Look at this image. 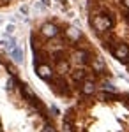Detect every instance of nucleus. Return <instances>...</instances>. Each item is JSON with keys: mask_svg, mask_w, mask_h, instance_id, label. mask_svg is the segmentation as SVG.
Instances as JSON below:
<instances>
[{"mask_svg": "<svg viewBox=\"0 0 129 132\" xmlns=\"http://www.w3.org/2000/svg\"><path fill=\"white\" fill-rule=\"evenodd\" d=\"M21 12H23V14H28V7H27V5H21Z\"/></svg>", "mask_w": 129, "mask_h": 132, "instance_id": "nucleus-19", "label": "nucleus"}, {"mask_svg": "<svg viewBox=\"0 0 129 132\" xmlns=\"http://www.w3.org/2000/svg\"><path fill=\"white\" fill-rule=\"evenodd\" d=\"M14 30H16V27H14V25H7V27H5V30H4V34H5L7 37H11V35L14 34Z\"/></svg>", "mask_w": 129, "mask_h": 132, "instance_id": "nucleus-15", "label": "nucleus"}, {"mask_svg": "<svg viewBox=\"0 0 129 132\" xmlns=\"http://www.w3.org/2000/svg\"><path fill=\"white\" fill-rule=\"evenodd\" d=\"M41 2H42L44 5H50V0H41Z\"/></svg>", "mask_w": 129, "mask_h": 132, "instance_id": "nucleus-20", "label": "nucleus"}, {"mask_svg": "<svg viewBox=\"0 0 129 132\" xmlns=\"http://www.w3.org/2000/svg\"><path fill=\"white\" fill-rule=\"evenodd\" d=\"M41 132H55V129H53V125H44V129Z\"/></svg>", "mask_w": 129, "mask_h": 132, "instance_id": "nucleus-18", "label": "nucleus"}, {"mask_svg": "<svg viewBox=\"0 0 129 132\" xmlns=\"http://www.w3.org/2000/svg\"><path fill=\"white\" fill-rule=\"evenodd\" d=\"M92 25L96 27V30H108L110 27L113 25V21H111V18H108V16H96L94 20H92Z\"/></svg>", "mask_w": 129, "mask_h": 132, "instance_id": "nucleus-1", "label": "nucleus"}, {"mask_svg": "<svg viewBox=\"0 0 129 132\" xmlns=\"http://www.w3.org/2000/svg\"><path fill=\"white\" fill-rule=\"evenodd\" d=\"M103 90L104 92H115V86H113L111 83H104V85H103Z\"/></svg>", "mask_w": 129, "mask_h": 132, "instance_id": "nucleus-16", "label": "nucleus"}, {"mask_svg": "<svg viewBox=\"0 0 129 132\" xmlns=\"http://www.w3.org/2000/svg\"><path fill=\"white\" fill-rule=\"evenodd\" d=\"M113 55H115V58H119V60L127 58L129 56V46L127 44H119V46L113 50Z\"/></svg>", "mask_w": 129, "mask_h": 132, "instance_id": "nucleus-3", "label": "nucleus"}, {"mask_svg": "<svg viewBox=\"0 0 129 132\" xmlns=\"http://www.w3.org/2000/svg\"><path fill=\"white\" fill-rule=\"evenodd\" d=\"M80 35H81V34H80V30H76V28H69V30H67V37H69L71 41H78Z\"/></svg>", "mask_w": 129, "mask_h": 132, "instance_id": "nucleus-10", "label": "nucleus"}, {"mask_svg": "<svg viewBox=\"0 0 129 132\" xmlns=\"http://www.w3.org/2000/svg\"><path fill=\"white\" fill-rule=\"evenodd\" d=\"M21 93H23V97H25V99H28V102L35 104V106H41V104H39V99H37V95L30 90L27 85H23V86H21Z\"/></svg>", "mask_w": 129, "mask_h": 132, "instance_id": "nucleus-2", "label": "nucleus"}, {"mask_svg": "<svg viewBox=\"0 0 129 132\" xmlns=\"http://www.w3.org/2000/svg\"><path fill=\"white\" fill-rule=\"evenodd\" d=\"M2 44H4V46H5L9 51L12 50V48H16V46H18V44H16V39H14L12 35H11L9 39H4V41H2Z\"/></svg>", "mask_w": 129, "mask_h": 132, "instance_id": "nucleus-9", "label": "nucleus"}, {"mask_svg": "<svg viewBox=\"0 0 129 132\" xmlns=\"http://www.w3.org/2000/svg\"><path fill=\"white\" fill-rule=\"evenodd\" d=\"M73 79H74V81L85 79V71H83V69H76V71L73 72Z\"/></svg>", "mask_w": 129, "mask_h": 132, "instance_id": "nucleus-11", "label": "nucleus"}, {"mask_svg": "<svg viewBox=\"0 0 129 132\" xmlns=\"http://www.w3.org/2000/svg\"><path fill=\"white\" fill-rule=\"evenodd\" d=\"M57 62H59V63H57V72H59V74H66V72L69 71V63H67V62H64L62 58L57 60Z\"/></svg>", "mask_w": 129, "mask_h": 132, "instance_id": "nucleus-8", "label": "nucleus"}, {"mask_svg": "<svg viewBox=\"0 0 129 132\" xmlns=\"http://www.w3.org/2000/svg\"><path fill=\"white\" fill-rule=\"evenodd\" d=\"M41 32H42L44 37H55V35L59 34V28H57L55 25H51V23H46V25H42Z\"/></svg>", "mask_w": 129, "mask_h": 132, "instance_id": "nucleus-4", "label": "nucleus"}, {"mask_svg": "<svg viewBox=\"0 0 129 132\" xmlns=\"http://www.w3.org/2000/svg\"><path fill=\"white\" fill-rule=\"evenodd\" d=\"M92 67L96 69V71H104V63H103V60L101 58H97V60H94V63H92Z\"/></svg>", "mask_w": 129, "mask_h": 132, "instance_id": "nucleus-13", "label": "nucleus"}, {"mask_svg": "<svg viewBox=\"0 0 129 132\" xmlns=\"http://www.w3.org/2000/svg\"><path fill=\"white\" fill-rule=\"evenodd\" d=\"M9 53H11V56L14 58V62H16V63H21V62H23V51H21L20 46L12 48V50H11Z\"/></svg>", "mask_w": 129, "mask_h": 132, "instance_id": "nucleus-6", "label": "nucleus"}, {"mask_svg": "<svg viewBox=\"0 0 129 132\" xmlns=\"http://www.w3.org/2000/svg\"><path fill=\"white\" fill-rule=\"evenodd\" d=\"M81 90H83V93H85V95H92V93L96 92V85H94L92 81H85Z\"/></svg>", "mask_w": 129, "mask_h": 132, "instance_id": "nucleus-7", "label": "nucleus"}, {"mask_svg": "<svg viewBox=\"0 0 129 132\" xmlns=\"http://www.w3.org/2000/svg\"><path fill=\"white\" fill-rule=\"evenodd\" d=\"M37 76L39 78H42V79H51V69H50V65H39L37 67Z\"/></svg>", "mask_w": 129, "mask_h": 132, "instance_id": "nucleus-5", "label": "nucleus"}, {"mask_svg": "<svg viewBox=\"0 0 129 132\" xmlns=\"http://www.w3.org/2000/svg\"><path fill=\"white\" fill-rule=\"evenodd\" d=\"M124 4H126V7H129V0H124Z\"/></svg>", "mask_w": 129, "mask_h": 132, "instance_id": "nucleus-21", "label": "nucleus"}, {"mask_svg": "<svg viewBox=\"0 0 129 132\" xmlns=\"http://www.w3.org/2000/svg\"><path fill=\"white\" fill-rule=\"evenodd\" d=\"M101 99H104V101H115V99H117V95H115V92H111V93L103 92V93H101Z\"/></svg>", "mask_w": 129, "mask_h": 132, "instance_id": "nucleus-14", "label": "nucleus"}, {"mask_svg": "<svg viewBox=\"0 0 129 132\" xmlns=\"http://www.w3.org/2000/svg\"><path fill=\"white\" fill-rule=\"evenodd\" d=\"M87 56H89V55H87V51H78V53H76V60L81 62V63H87V62H89Z\"/></svg>", "mask_w": 129, "mask_h": 132, "instance_id": "nucleus-12", "label": "nucleus"}, {"mask_svg": "<svg viewBox=\"0 0 129 132\" xmlns=\"http://www.w3.org/2000/svg\"><path fill=\"white\" fill-rule=\"evenodd\" d=\"M14 85H16L14 78H9V79H7V90H12V88H14Z\"/></svg>", "mask_w": 129, "mask_h": 132, "instance_id": "nucleus-17", "label": "nucleus"}, {"mask_svg": "<svg viewBox=\"0 0 129 132\" xmlns=\"http://www.w3.org/2000/svg\"><path fill=\"white\" fill-rule=\"evenodd\" d=\"M0 62H2V56H0Z\"/></svg>", "mask_w": 129, "mask_h": 132, "instance_id": "nucleus-22", "label": "nucleus"}]
</instances>
